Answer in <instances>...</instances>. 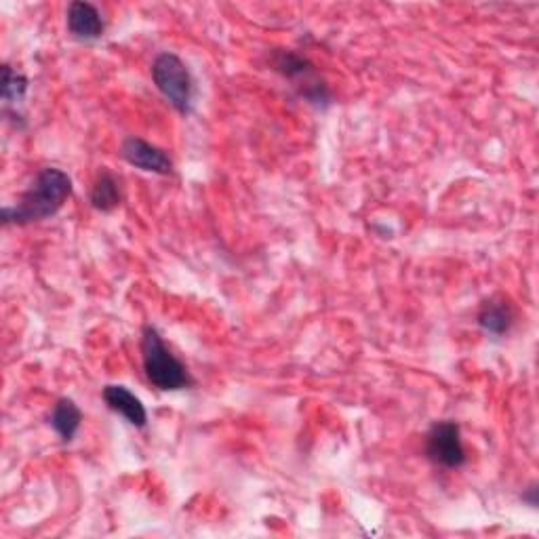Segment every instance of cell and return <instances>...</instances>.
<instances>
[{
    "mask_svg": "<svg viewBox=\"0 0 539 539\" xmlns=\"http://www.w3.org/2000/svg\"><path fill=\"white\" fill-rule=\"evenodd\" d=\"M104 403L108 405L110 411L123 415L127 422L135 428H144L148 424V411L144 407V403L139 401V398L121 384H110L104 388L102 392Z\"/></svg>",
    "mask_w": 539,
    "mask_h": 539,
    "instance_id": "ba28073f",
    "label": "cell"
},
{
    "mask_svg": "<svg viewBox=\"0 0 539 539\" xmlns=\"http://www.w3.org/2000/svg\"><path fill=\"white\" fill-rule=\"evenodd\" d=\"M270 64L278 74L285 76L287 81L293 83L299 97L306 99L308 104L316 108H327L333 104V95L327 83L323 81L321 74L316 72L314 64L306 55L278 49L272 53Z\"/></svg>",
    "mask_w": 539,
    "mask_h": 539,
    "instance_id": "3957f363",
    "label": "cell"
},
{
    "mask_svg": "<svg viewBox=\"0 0 539 539\" xmlns=\"http://www.w3.org/2000/svg\"><path fill=\"white\" fill-rule=\"evenodd\" d=\"M28 93V78L22 74L13 70L11 66H3V85H0V95H3V102L7 106V112L9 108H17L22 106L24 97Z\"/></svg>",
    "mask_w": 539,
    "mask_h": 539,
    "instance_id": "7c38bea8",
    "label": "cell"
},
{
    "mask_svg": "<svg viewBox=\"0 0 539 539\" xmlns=\"http://www.w3.org/2000/svg\"><path fill=\"white\" fill-rule=\"evenodd\" d=\"M426 455L432 464L441 468H462L466 464V449L459 424L451 419L432 424L426 434Z\"/></svg>",
    "mask_w": 539,
    "mask_h": 539,
    "instance_id": "5b68a950",
    "label": "cell"
},
{
    "mask_svg": "<svg viewBox=\"0 0 539 539\" xmlns=\"http://www.w3.org/2000/svg\"><path fill=\"white\" fill-rule=\"evenodd\" d=\"M66 24L68 30L78 41H97V38H102L106 32V22L102 13L97 11L95 5L91 3H83V0H76L68 7L66 13Z\"/></svg>",
    "mask_w": 539,
    "mask_h": 539,
    "instance_id": "52a82bcc",
    "label": "cell"
},
{
    "mask_svg": "<svg viewBox=\"0 0 539 539\" xmlns=\"http://www.w3.org/2000/svg\"><path fill=\"white\" fill-rule=\"evenodd\" d=\"M152 81L167 102L179 112L190 114L194 104V81L188 66L175 53H158L152 62Z\"/></svg>",
    "mask_w": 539,
    "mask_h": 539,
    "instance_id": "277c9868",
    "label": "cell"
},
{
    "mask_svg": "<svg viewBox=\"0 0 539 539\" xmlns=\"http://www.w3.org/2000/svg\"><path fill=\"white\" fill-rule=\"evenodd\" d=\"M142 361L148 382L158 390L175 392L194 384L186 365L167 348L161 333L152 325L142 331Z\"/></svg>",
    "mask_w": 539,
    "mask_h": 539,
    "instance_id": "7a4b0ae2",
    "label": "cell"
},
{
    "mask_svg": "<svg viewBox=\"0 0 539 539\" xmlns=\"http://www.w3.org/2000/svg\"><path fill=\"white\" fill-rule=\"evenodd\" d=\"M121 154L125 161L135 167L142 169L146 173H154V175H171L173 173V161L171 156L161 150L158 146L146 142L142 137H127L123 142Z\"/></svg>",
    "mask_w": 539,
    "mask_h": 539,
    "instance_id": "8992f818",
    "label": "cell"
},
{
    "mask_svg": "<svg viewBox=\"0 0 539 539\" xmlns=\"http://www.w3.org/2000/svg\"><path fill=\"white\" fill-rule=\"evenodd\" d=\"M123 201V188L121 182H118V177L108 171L102 169L97 173L93 188H91V205L93 209L102 211V213H110L114 211Z\"/></svg>",
    "mask_w": 539,
    "mask_h": 539,
    "instance_id": "8fae6325",
    "label": "cell"
},
{
    "mask_svg": "<svg viewBox=\"0 0 539 539\" xmlns=\"http://www.w3.org/2000/svg\"><path fill=\"white\" fill-rule=\"evenodd\" d=\"M72 196V179L66 171L47 167L36 175L30 188L19 198V203L3 209V222L15 226H28L45 222L66 205Z\"/></svg>",
    "mask_w": 539,
    "mask_h": 539,
    "instance_id": "6da1fadb",
    "label": "cell"
},
{
    "mask_svg": "<svg viewBox=\"0 0 539 539\" xmlns=\"http://www.w3.org/2000/svg\"><path fill=\"white\" fill-rule=\"evenodd\" d=\"M49 424L64 443H72L78 430H81L83 411L78 409L72 398H59L49 415Z\"/></svg>",
    "mask_w": 539,
    "mask_h": 539,
    "instance_id": "30bf717a",
    "label": "cell"
},
{
    "mask_svg": "<svg viewBox=\"0 0 539 539\" xmlns=\"http://www.w3.org/2000/svg\"><path fill=\"white\" fill-rule=\"evenodd\" d=\"M523 502H527L531 508L537 506V485H531L529 489L523 491Z\"/></svg>",
    "mask_w": 539,
    "mask_h": 539,
    "instance_id": "4fadbf2b",
    "label": "cell"
},
{
    "mask_svg": "<svg viewBox=\"0 0 539 539\" xmlns=\"http://www.w3.org/2000/svg\"><path fill=\"white\" fill-rule=\"evenodd\" d=\"M476 323L487 335L502 337L510 331L514 323V312L512 306L506 302V299H489L478 310Z\"/></svg>",
    "mask_w": 539,
    "mask_h": 539,
    "instance_id": "9c48e42d",
    "label": "cell"
}]
</instances>
